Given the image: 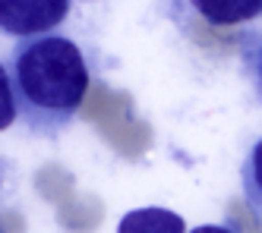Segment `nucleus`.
I'll use <instances>...</instances> for the list:
<instances>
[{"instance_id":"20e7f679","label":"nucleus","mask_w":262,"mask_h":233,"mask_svg":"<svg viewBox=\"0 0 262 233\" xmlns=\"http://www.w3.org/2000/svg\"><path fill=\"white\" fill-rule=\"evenodd\" d=\"M193 10L212 26H237L262 16V0H196Z\"/></svg>"},{"instance_id":"f257e3e1","label":"nucleus","mask_w":262,"mask_h":233,"mask_svg":"<svg viewBox=\"0 0 262 233\" xmlns=\"http://www.w3.org/2000/svg\"><path fill=\"white\" fill-rule=\"evenodd\" d=\"M7 73L16 113L38 139L60 135L89 91V63L82 48L63 35L16 41L7 54Z\"/></svg>"},{"instance_id":"0eeeda50","label":"nucleus","mask_w":262,"mask_h":233,"mask_svg":"<svg viewBox=\"0 0 262 233\" xmlns=\"http://www.w3.org/2000/svg\"><path fill=\"white\" fill-rule=\"evenodd\" d=\"M16 120H19V113H16V101H13L10 73H7V66H4V63H0V132L10 129Z\"/></svg>"},{"instance_id":"6e6552de","label":"nucleus","mask_w":262,"mask_h":233,"mask_svg":"<svg viewBox=\"0 0 262 233\" xmlns=\"http://www.w3.org/2000/svg\"><path fill=\"white\" fill-rule=\"evenodd\" d=\"M190 233H237V230L234 227H224V224H202V227H196Z\"/></svg>"},{"instance_id":"39448f33","label":"nucleus","mask_w":262,"mask_h":233,"mask_svg":"<svg viewBox=\"0 0 262 233\" xmlns=\"http://www.w3.org/2000/svg\"><path fill=\"white\" fill-rule=\"evenodd\" d=\"M240 186H243V199H247L250 211L256 218H262V139L247 151V158H243Z\"/></svg>"},{"instance_id":"f03ea898","label":"nucleus","mask_w":262,"mask_h":233,"mask_svg":"<svg viewBox=\"0 0 262 233\" xmlns=\"http://www.w3.org/2000/svg\"><path fill=\"white\" fill-rule=\"evenodd\" d=\"M67 0H0V35H10L16 41L54 35L70 16Z\"/></svg>"},{"instance_id":"423d86ee","label":"nucleus","mask_w":262,"mask_h":233,"mask_svg":"<svg viewBox=\"0 0 262 233\" xmlns=\"http://www.w3.org/2000/svg\"><path fill=\"white\" fill-rule=\"evenodd\" d=\"M240 63L247 69L250 82L256 85V91L262 95V29L247 32L240 38Z\"/></svg>"},{"instance_id":"7ed1b4c3","label":"nucleus","mask_w":262,"mask_h":233,"mask_svg":"<svg viewBox=\"0 0 262 233\" xmlns=\"http://www.w3.org/2000/svg\"><path fill=\"white\" fill-rule=\"evenodd\" d=\"M117 233H186V221L171 208H133L120 218Z\"/></svg>"}]
</instances>
